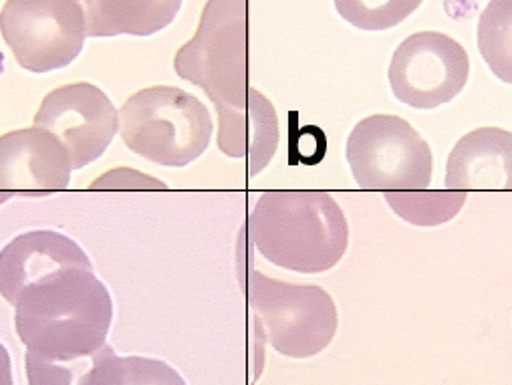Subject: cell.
<instances>
[{
	"mask_svg": "<svg viewBox=\"0 0 512 385\" xmlns=\"http://www.w3.org/2000/svg\"><path fill=\"white\" fill-rule=\"evenodd\" d=\"M0 385H15L11 355H9V349L3 345V341H0Z\"/></svg>",
	"mask_w": 512,
	"mask_h": 385,
	"instance_id": "ffe728a7",
	"label": "cell"
},
{
	"mask_svg": "<svg viewBox=\"0 0 512 385\" xmlns=\"http://www.w3.org/2000/svg\"><path fill=\"white\" fill-rule=\"evenodd\" d=\"M130 385H188L184 377L166 361L130 355Z\"/></svg>",
	"mask_w": 512,
	"mask_h": 385,
	"instance_id": "d6986e66",
	"label": "cell"
},
{
	"mask_svg": "<svg viewBox=\"0 0 512 385\" xmlns=\"http://www.w3.org/2000/svg\"><path fill=\"white\" fill-rule=\"evenodd\" d=\"M390 208L406 222L422 228L450 222L466 204V192H386L383 194Z\"/></svg>",
	"mask_w": 512,
	"mask_h": 385,
	"instance_id": "e0dca14e",
	"label": "cell"
},
{
	"mask_svg": "<svg viewBox=\"0 0 512 385\" xmlns=\"http://www.w3.org/2000/svg\"><path fill=\"white\" fill-rule=\"evenodd\" d=\"M87 37H150L178 17L184 0H77Z\"/></svg>",
	"mask_w": 512,
	"mask_h": 385,
	"instance_id": "5bb4252c",
	"label": "cell"
},
{
	"mask_svg": "<svg viewBox=\"0 0 512 385\" xmlns=\"http://www.w3.org/2000/svg\"><path fill=\"white\" fill-rule=\"evenodd\" d=\"M345 156L361 190L416 192L432 184V150L398 115L377 113L361 119L347 138Z\"/></svg>",
	"mask_w": 512,
	"mask_h": 385,
	"instance_id": "8992f818",
	"label": "cell"
},
{
	"mask_svg": "<svg viewBox=\"0 0 512 385\" xmlns=\"http://www.w3.org/2000/svg\"><path fill=\"white\" fill-rule=\"evenodd\" d=\"M242 283L256 323L281 355L309 359L325 351L335 339L339 313L323 287L277 281L256 269H250Z\"/></svg>",
	"mask_w": 512,
	"mask_h": 385,
	"instance_id": "5b68a950",
	"label": "cell"
},
{
	"mask_svg": "<svg viewBox=\"0 0 512 385\" xmlns=\"http://www.w3.org/2000/svg\"><path fill=\"white\" fill-rule=\"evenodd\" d=\"M174 69L210 97L216 115L259 97L248 79V0H208L196 35L176 53Z\"/></svg>",
	"mask_w": 512,
	"mask_h": 385,
	"instance_id": "3957f363",
	"label": "cell"
},
{
	"mask_svg": "<svg viewBox=\"0 0 512 385\" xmlns=\"http://www.w3.org/2000/svg\"><path fill=\"white\" fill-rule=\"evenodd\" d=\"M65 269H93L73 238L55 230L19 234L0 250V295L15 305L27 287Z\"/></svg>",
	"mask_w": 512,
	"mask_h": 385,
	"instance_id": "8fae6325",
	"label": "cell"
},
{
	"mask_svg": "<svg viewBox=\"0 0 512 385\" xmlns=\"http://www.w3.org/2000/svg\"><path fill=\"white\" fill-rule=\"evenodd\" d=\"M478 51L488 69L512 85V0H490L478 19Z\"/></svg>",
	"mask_w": 512,
	"mask_h": 385,
	"instance_id": "2e32d148",
	"label": "cell"
},
{
	"mask_svg": "<svg viewBox=\"0 0 512 385\" xmlns=\"http://www.w3.org/2000/svg\"><path fill=\"white\" fill-rule=\"evenodd\" d=\"M279 140L277 111L263 93L248 107L218 115V150L228 158L244 160L250 176L271 164Z\"/></svg>",
	"mask_w": 512,
	"mask_h": 385,
	"instance_id": "4fadbf2b",
	"label": "cell"
},
{
	"mask_svg": "<svg viewBox=\"0 0 512 385\" xmlns=\"http://www.w3.org/2000/svg\"><path fill=\"white\" fill-rule=\"evenodd\" d=\"M335 9L349 25L379 33L398 27L420 9L424 0H333Z\"/></svg>",
	"mask_w": 512,
	"mask_h": 385,
	"instance_id": "ac0fdd59",
	"label": "cell"
},
{
	"mask_svg": "<svg viewBox=\"0 0 512 385\" xmlns=\"http://www.w3.org/2000/svg\"><path fill=\"white\" fill-rule=\"evenodd\" d=\"M468 77L466 49L438 31H422L404 39L388 71L394 95L414 109L450 103L464 91Z\"/></svg>",
	"mask_w": 512,
	"mask_h": 385,
	"instance_id": "ba28073f",
	"label": "cell"
},
{
	"mask_svg": "<svg viewBox=\"0 0 512 385\" xmlns=\"http://www.w3.org/2000/svg\"><path fill=\"white\" fill-rule=\"evenodd\" d=\"M446 190L512 192V132L480 127L460 138L448 156Z\"/></svg>",
	"mask_w": 512,
	"mask_h": 385,
	"instance_id": "7c38bea8",
	"label": "cell"
},
{
	"mask_svg": "<svg viewBox=\"0 0 512 385\" xmlns=\"http://www.w3.org/2000/svg\"><path fill=\"white\" fill-rule=\"evenodd\" d=\"M246 224L263 259L301 275L331 271L349 246L345 212L327 192H265Z\"/></svg>",
	"mask_w": 512,
	"mask_h": 385,
	"instance_id": "7a4b0ae2",
	"label": "cell"
},
{
	"mask_svg": "<svg viewBox=\"0 0 512 385\" xmlns=\"http://www.w3.org/2000/svg\"><path fill=\"white\" fill-rule=\"evenodd\" d=\"M119 134L127 150L144 160L184 168L208 150L212 117L198 97L180 87L156 85L123 103Z\"/></svg>",
	"mask_w": 512,
	"mask_h": 385,
	"instance_id": "277c9868",
	"label": "cell"
},
{
	"mask_svg": "<svg viewBox=\"0 0 512 385\" xmlns=\"http://www.w3.org/2000/svg\"><path fill=\"white\" fill-rule=\"evenodd\" d=\"M13 307L27 351L55 361L97 351L113 323V299L93 269L53 273L27 287Z\"/></svg>",
	"mask_w": 512,
	"mask_h": 385,
	"instance_id": "6da1fadb",
	"label": "cell"
},
{
	"mask_svg": "<svg viewBox=\"0 0 512 385\" xmlns=\"http://www.w3.org/2000/svg\"><path fill=\"white\" fill-rule=\"evenodd\" d=\"M71 172L69 154L51 132L25 127L0 136V202L63 192Z\"/></svg>",
	"mask_w": 512,
	"mask_h": 385,
	"instance_id": "30bf717a",
	"label": "cell"
},
{
	"mask_svg": "<svg viewBox=\"0 0 512 385\" xmlns=\"http://www.w3.org/2000/svg\"><path fill=\"white\" fill-rule=\"evenodd\" d=\"M25 369L29 385H130L127 357L111 345L73 359H45L27 351Z\"/></svg>",
	"mask_w": 512,
	"mask_h": 385,
	"instance_id": "9a60e30c",
	"label": "cell"
},
{
	"mask_svg": "<svg viewBox=\"0 0 512 385\" xmlns=\"http://www.w3.org/2000/svg\"><path fill=\"white\" fill-rule=\"evenodd\" d=\"M35 127L51 132L65 146L71 168L79 170L103 156L119 132V111L91 83L53 89L35 115Z\"/></svg>",
	"mask_w": 512,
	"mask_h": 385,
	"instance_id": "9c48e42d",
	"label": "cell"
},
{
	"mask_svg": "<svg viewBox=\"0 0 512 385\" xmlns=\"http://www.w3.org/2000/svg\"><path fill=\"white\" fill-rule=\"evenodd\" d=\"M0 33L23 69L49 73L81 55L87 25L77 0H7Z\"/></svg>",
	"mask_w": 512,
	"mask_h": 385,
	"instance_id": "52a82bcc",
	"label": "cell"
}]
</instances>
